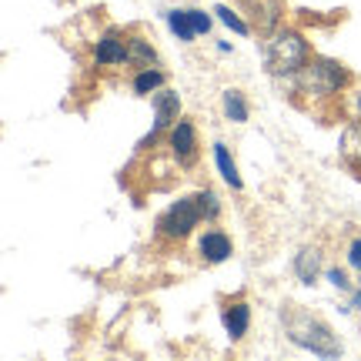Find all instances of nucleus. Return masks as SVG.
I'll return each instance as SVG.
<instances>
[{
  "mask_svg": "<svg viewBox=\"0 0 361 361\" xmlns=\"http://www.w3.org/2000/svg\"><path fill=\"white\" fill-rule=\"evenodd\" d=\"M168 24H171V30H174L180 40H191L194 37V27H191L188 11H168Z\"/></svg>",
  "mask_w": 361,
  "mask_h": 361,
  "instance_id": "f3484780",
  "label": "nucleus"
},
{
  "mask_svg": "<svg viewBox=\"0 0 361 361\" xmlns=\"http://www.w3.org/2000/svg\"><path fill=\"white\" fill-rule=\"evenodd\" d=\"M214 13H218V17H221V20H224L228 27H231L234 34H247V30H251V27H247L245 20H241V17L231 11V7H224V4H221V7H214Z\"/></svg>",
  "mask_w": 361,
  "mask_h": 361,
  "instance_id": "a211bd4d",
  "label": "nucleus"
},
{
  "mask_svg": "<svg viewBox=\"0 0 361 361\" xmlns=\"http://www.w3.org/2000/svg\"><path fill=\"white\" fill-rule=\"evenodd\" d=\"M201 218H204L201 197L191 194V197H180L178 204H171L168 211H164V218L157 221V228H161L164 238H188V234L201 224Z\"/></svg>",
  "mask_w": 361,
  "mask_h": 361,
  "instance_id": "20e7f679",
  "label": "nucleus"
},
{
  "mask_svg": "<svg viewBox=\"0 0 361 361\" xmlns=\"http://www.w3.org/2000/svg\"><path fill=\"white\" fill-rule=\"evenodd\" d=\"M341 157L355 168H361V117H355L341 134Z\"/></svg>",
  "mask_w": 361,
  "mask_h": 361,
  "instance_id": "9d476101",
  "label": "nucleus"
},
{
  "mask_svg": "<svg viewBox=\"0 0 361 361\" xmlns=\"http://www.w3.org/2000/svg\"><path fill=\"white\" fill-rule=\"evenodd\" d=\"M255 4V24H258L261 34H274L278 30V20H281V7L278 0H251Z\"/></svg>",
  "mask_w": 361,
  "mask_h": 361,
  "instance_id": "1a4fd4ad",
  "label": "nucleus"
},
{
  "mask_svg": "<svg viewBox=\"0 0 361 361\" xmlns=\"http://www.w3.org/2000/svg\"><path fill=\"white\" fill-rule=\"evenodd\" d=\"M348 261H351V268L361 271V241H355V245L348 247Z\"/></svg>",
  "mask_w": 361,
  "mask_h": 361,
  "instance_id": "4be33fe9",
  "label": "nucleus"
},
{
  "mask_svg": "<svg viewBox=\"0 0 361 361\" xmlns=\"http://www.w3.org/2000/svg\"><path fill=\"white\" fill-rule=\"evenodd\" d=\"M318 271H322V255H318V251H311V247L298 251L295 255V274L301 278V284H311L314 278H318Z\"/></svg>",
  "mask_w": 361,
  "mask_h": 361,
  "instance_id": "f8f14e48",
  "label": "nucleus"
},
{
  "mask_svg": "<svg viewBox=\"0 0 361 361\" xmlns=\"http://www.w3.org/2000/svg\"><path fill=\"white\" fill-rule=\"evenodd\" d=\"M94 61L101 67H114V64H128V37L117 34V30H107L97 47H94Z\"/></svg>",
  "mask_w": 361,
  "mask_h": 361,
  "instance_id": "0eeeda50",
  "label": "nucleus"
},
{
  "mask_svg": "<svg viewBox=\"0 0 361 361\" xmlns=\"http://www.w3.org/2000/svg\"><path fill=\"white\" fill-rule=\"evenodd\" d=\"M164 84H168V74H164V71H157V67H144L141 74L134 78V90L144 94V97H147V94H154V90H161Z\"/></svg>",
  "mask_w": 361,
  "mask_h": 361,
  "instance_id": "4468645a",
  "label": "nucleus"
},
{
  "mask_svg": "<svg viewBox=\"0 0 361 361\" xmlns=\"http://www.w3.org/2000/svg\"><path fill=\"white\" fill-rule=\"evenodd\" d=\"M247 324H251V308H247L245 301H238V305H231V308L224 311V328H228L231 341L247 335Z\"/></svg>",
  "mask_w": 361,
  "mask_h": 361,
  "instance_id": "9b49d317",
  "label": "nucleus"
},
{
  "mask_svg": "<svg viewBox=\"0 0 361 361\" xmlns=\"http://www.w3.org/2000/svg\"><path fill=\"white\" fill-rule=\"evenodd\" d=\"M178 114H180V97L174 90H161L154 97V128H151V134L144 137V144H154V137L164 128H171V124L178 121Z\"/></svg>",
  "mask_w": 361,
  "mask_h": 361,
  "instance_id": "423d86ee",
  "label": "nucleus"
},
{
  "mask_svg": "<svg viewBox=\"0 0 361 361\" xmlns=\"http://www.w3.org/2000/svg\"><path fill=\"white\" fill-rule=\"evenodd\" d=\"M328 281L335 284V288H341V291H345V288H348V278H345V271H328Z\"/></svg>",
  "mask_w": 361,
  "mask_h": 361,
  "instance_id": "412c9836",
  "label": "nucleus"
},
{
  "mask_svg": "<svg viewBox=\"0 0 361 361\" xmlns=\"http://www.w3.org/2000/svg\"><path fill=\"white\" fill-rule=\"evenodd\" d=\"M355 305H358V308H361V291H358V298H355Z\"/></svg>",
  "mask_w": 361,
  "mask_h": 361,
  "instance_id": "b1692460",
  "label": "nucleus"
},
{
  "mask_svg": "<svg viewBox=\"0 0 361 361\" xmlns=\"http://www.w3.org/2000/svg\"><path fill=\"white\" fill-rule=\"evenodd\" d=\"M197 197H201V207H204V218L214 221L221 214V204H218V194L214 191H197Z\"/></svg>",
  "mask_w": 361,
  "mask_h": 361,
  "instance_id": "6ab92c4d",
  "label": "nucleus"
},
{
  "mask_svg": "<svg viewBox=\"0 0 361 361\" xmlns=\"http://www.w3.org/2000/svg\"><path fill=\"white\" fill-rule=\"evenodd\" d=\"M188 17H191L194 34H207V30H211V17H207L204 11H188Z\"/></svg>",
  "mask_w": 361,
  "mask_h": 361,
  "instance_id": "aec40b11",
  "label": "nucleus"
},
{
  "mask_svg": "<svg viewBox=\"0 0 361 361\" xmlns=\"http://www.w3.org/2000/svg\"><path fill=\"white\" fill-rule=\"evenodd\" d=\"M351 107H355V114L361 117V94H358V97H351Z\"/></svg>",
  "mask_w": 361,
  "mask_h": 361,
  "instance_id": "5701e85b",
  "label": "nucleus"
},
{
  "mask_svg": "<svg viewBox=\"0 0 361 361\" xmlns=\"http://www.w3.org/2000/svg\"><path fill=\"white\" fill-rule=\"evenodd\" d=\"M214 161H218L221 178L228 180L234 191H238V188H241L245 180H241V174H238V168H234V161H231V154H228V147H224V144H214Z\"/></svg>",
  "mask_w": 361,
  "mask_h": 361,
  "instance_id": "2eb2a0df",
  "label": "nucleus"
},
{
  "mask_svg": "<svg viewBox=\"0 0 361 361\" xmlns=\"http://www.w3.org/2000/svg\"><path fill=\"white\" fill-rule=\"evenodd\" d=\"M264 64L274 78H298L301 67L308 64V40L301 37L298 30L278 27L274 34H268L264 40Z\"/></svg>",
  "mask_w": 361,
  "mask_h": 361,
  "instance_id": "f03ea898",
  "label": "nucleus"
},
{
  "mask_svg": "<svg viewBox=\"0 0 361 361\" xmlns=\"http://www.w3.org/2000/svg\"><path fill=\"white\" fill-rule=\"evenodd\" d=\"M197 255L207 261V264H221V261L231 258V238L221 231H207L201 234V241H197Z\"/></svg>",
  "mask_w": 361,
  "mask_h": 361,
  "instance_id": "6e6552de",
  "label": "nucleus"
},
{
  "mask_svg": "<svg viewBox=\"0 0 361 361\" xmlns=\"http://www.w3.org/2000/svg\"><path fill=\"white\" fill-rule=\"evenodd\" d=\"M281 324H284L288 338L295 341L298 348L311 351V355H318V358H338V355H341V341H338V335L322 322V318H318V314H311L308 308L288 305V308L281 311Z\"/></svg>",
  "mask_w": 361,
  "mask_h": 361,
  "instance_id": "f257e3e1",
  "label": "nucleus"
},
{
  "mask_svg": "<svg viewBox=\"0 0 361 361\" xmlns=\"http://www.w3.org/2000/svg\"><path fill=\"white\" fill-rule=\"evenodd\" d=\"M348 71L338 64V61H328V57H311L308 64L301 67V74H298V84L305 94L311 97H331L338 90L348 87Z\"/></svg>",
  "mask_w": 361,
  "mask_h": 361,
  "instance_id": "7ed1b4c3",
  "label": "nucleus"
},
{
  "mask_svg": "<svg viewBox=\"0 0 361 361\" xmlns=\"http://www.w3.org/2000/svg\"><path fill=\"white\" fill-rule=\"evenodd\" d=\"M171 154L178 157V164H194L197 157V134L191 121H174L171 124Z\"/></svg>",
  "mask_w": 361,
  "mask_h": 361,
  "instance_id": "39448f33",
  "label": "nucleus"
},
{
  "mask_svg": "<svg viewBox=\"0 0 361 361\" xmlns=\"http://www.w3.org/2000/svg\"><path fill=\"white\" fill-rule=\"evenodd\" d=\"M224 114L231 117L234 124H245L247 121V104L241 90H224Z\"/></svg>",
  "mask_w": 361,
  "mask_h": 361,
  "instance_id": "dca6fc26",
  "label": "nucleus"
},
{
  "mask_svg": "<svg viewBox=\"0 0 361 361\" xmlns=\"http://www.w3.org/2000/svg\"><path fill=\"white\" fill-rule=\"evenodd\" d=\"M157 61V51L144 37H128V64L130 67H151Z\"/></svg>",
  "mask_w": 361,
  "mask_h": 361,
  "instance_id": "ddd939ff",
  "label": "nucleus"
}]
</instances>
